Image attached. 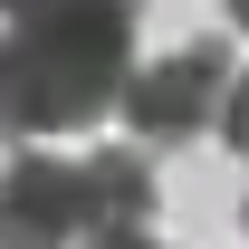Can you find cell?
Here are the masks:
<instances>
[{
    "instance_id": "obj_7",
    "label": "cell",
    "mask_w": 249,
    "mask_h": 249,
    "mask_svg": "<svg viewBox=\"0 0 249 249\" xmlns=\"http://www.w3.org/2000/svg\"><path fill=\"white\" fill-rule=\"evenodd\" d=\"M230 19H240V29H249V0H230Z\"/></svg>"
},
{
    "instance_id": "obj_5",
    "label": "cell",
    "mask_w": 249,
    "mask_h": 249,
    "mask_svg": "<svg viewBox=\"0 0 249 249\" xmlns=\"http://www.w3.org/2000/svg\"><path fill=\"white\" fill-rule=\"evenodd\" d=\"M220 134H230V154L249 163V77H230V96H220Z\"/></svg>"
},
{
    "instance_id": "obj_4",
    "label": "cell",
    "mask_w": 249,
    "mask_h": 249,
    "mask_svg": "<svg viewBox=\"0 0 249 249\" xmlns=\"http://www.w3.org/2000/svg\"><path fill=\"white\" fill-rule=\"evenodd\" d=\"M87 211H96V230H144L154 220V163L144 154H87Z\"/></svg>"
},
{
    "instance_id": "obj_2",
    "label": "cell",
    "mask_w": 249,
    "mask_h": 249,
    "mask_svg": "<svg viewBox=\"0 0 249 249\" xmlns=\"http://www.w3.org/2000/svg\"><path fill=\"white\" fill-rule=\"evenodd\" d=\"M220 96H230V58L220 48H173L154 67H124V124L144 144H192L201 124H220Z\"/></svg>"
},
{
    "instance_id": "obj_3",
    "label": "cell",
    "mask_w": 249,
    "mask_h": 249,
    "mask_svg": "<svg viewBox=\"0 0 249 249\" xmlns=\"http://www.w3.org/2000/svg\"><path fill=\"white\" fill-rule=\"evenodd\" d=\"M67 240H96L87 163L19 154L10 173H0V249H67Z\"/></svg>"
},
{
    "instance_id": "obj_6",
    "label": "cell",
    "mask_w": 249,
    "mask_h": 249,
    "mask_svg": "<svg viewBox=\"0 0 249 249\" xmlns=\"http://www.w3.org/2000/svg\"><path fill=\"white\" fill-rule=\"evenodd\" d=\"M87 249H163V240H144V230H96Z\"/></svg>"
},
{
    "instance_id": "obj_1",
    "label": "cell",
    "mask_w": 249,
    "mask_h": 249,
    "mask_svg": "<svg viewBox=\"0 0 249 249\" xmlns=\"http://www.w3.org/2000/svg\"><path fill=\"white\" fill-rule=\"evenodd\" d=\"M0 134H77L124 96L144 0H0Z\"/></svg>"
}]
</instances>
